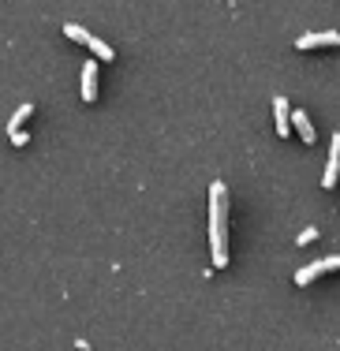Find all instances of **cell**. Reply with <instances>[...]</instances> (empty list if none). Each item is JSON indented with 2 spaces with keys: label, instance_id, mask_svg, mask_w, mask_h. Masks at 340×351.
I'll return each mask as SVG.
<instances>
[{
  "label": "cell",
  "instance_id": "obj_1",
  "mask_svg": "<svg viewBox=\"0 0 340 351\" xmlns=\"http://www.w3.org/2000/svg\"><path fill=\"white\" fill-rule=\"evenodd\" d=\"M225 202H228V187L213 183L210 187V247H213V265L225 269L228 265V247H225Z\"/></svg>",
  "mask_w": 340,
  "mask_h": 351
},
{
  "label": "cell",
  "instance_id": "obj_2",
  "mask_svg": "<svg viewBox=\"0 0 340 351\" xmlns=\"http://www.w3.org/2000/svg\"><path fill=\"white\" fill-rule=\"evenodd\" d=\"M333 269H340V254H333V258H321V262H314V265H303V269L295 273V284H300V288H306L311 280H318L321 273H333Z\"/></svg>",
  "mask_w": 340,
  "mask_h": 351
},
{
  "label": "cell",
  "instance_id": "obj_3",
  "mask_svg": "<svg viewBox=\"0 0 340 351\" xmlns=\"http://www.w3.org/2000/svg\"><path fill=\"white\" fill-rule=\"evenodd\" d=\"M333 45H340L337 30H318V34H303L300 41H295V49H300V53H306V49H333Z\"/></svg>",
  "mask_w": 340,
  "mask_h": 351
},
{
  "label": "cell",
  "instance_id": "obj_4",
  "mask_svg": "<svg viewBox=\"0 0 340 351\" xmlns=\"http://www.w3.org/2000/svg\"><path fill=\"white\" fill-rule=\"evenodd\" d=\"M340 183V135H333V149H329V165L321 176V187H337Z\"/></svg>",
  "mask_w": 340,
  "mask_h": 351
},
{
  "label": "cell",
  "instance_id": "obj_5",
  "mask_svg": "<svg viewBox=\"0 0 340 351\" xmlns=\"http://www.w3.org/2000/svg\"><path fill=\"white\" fill-rule=\"evenodd\" d=\"M82 101H97V64H82Z\"/></svg>",
  "mask_w": 340,
  "mask_h": 351
},
{
  "label": "cell",
  "instance_id": "obj_6",
  "mask_svg": "<svg viewBox=\"0 0 340 351\" xmlns=\"http://www.w3.org/2000/svg\"><path fill=\"white\" fill-rule=\"evenodd\" d=\"M273 112H277V135L284 138L288 131H292V108H288V101H284L280 94L273 97Z\"/></svg>",
  "mask_w": 340,
  "mask_h": 351
},
{
  "label": "cell",
  "instance_id": "obj_7",
  "mask_svg": "<svg viewBox=\"0 0 340 351\" xmlns=\"http://www.w3.org/2000/svg\"><path fill=\"white\" fill-rule=\"evenodd\" d=\"M292 128L303 135V142H311V146H314V123H311V116H306V112H292Z\"/></svg>",
  "mask_w": 340,
  "mask_h": 351
},
{
  "label": "cell",
  "instance_id": "obj_8",
  "mask_svg": "<svg viewBox=\"0 0 340 351\" xmlns=\"http://www.w3.org/2000/svg\"><path fill=\"white\" fill-rule=\"evenodd\" d=\"M30 112H34V105H19V108H15L12 123H8V138H12V135H19V131H23V123H27V116H30Z\"/></svg>",
  "mask_w": 340,
  "mask_h": 351
},
{
  "label": "cell",
  "instance_id": "obj_9",
  "mask_svg": "<svg viewBox=\"0 0 340 351\" xmlns=\"http://www.w3.org/2000/svg\"><path fill=\"white\" fill-rule=\"evenodd\" d=\"M90 53H94L97 60H105V64H112V60H116V53H112L109 45H105V41H97V38H90Z\"/></svg>",
  "mask_w": 340,
  "mask_h": 351
},
{
  "label": "cell",
  "instance_id": "obj_10",
  "mask_svg": "<svg viewBox=\"0 0 340 351\" xmlns=\"http://www.w3.org/2000/svg\"><path fill=\"white\" fill-rule=\"evenodd\" d=\"M64 34H68L71 41H82V45H90V30H82V27H75V23H64Z\"/></svg>",
  "mask_w": 340,
  "mask_h": 351
},
{
  "label": "cell",
  "instance_id": "obj_11",
  "mask_svg": "<svg viewBox=\"0 0 340 351\" xmlns=\"http://www.w3.org/2000/svg\"><path fill=\"white\" fill-rule=\"evenodd\" d=\"M311 239H318V228H306V232H300V239H295V243H311Z\"/></svg>",
  "mask_w": 340,
  "mask_h": 351
},
{
  "label": "cell",
  "instance_id": "obj_12",
  "mask_svg": "<svg viewBox=\"0 0 340 351\" xmlns=\"http://www.w3.org/2000/svg\"><path fill=\"white\" fill-rule=\"evenodd\" d=\"M12 142H15V146H27L30 135H27V131H19V135H12Z\"/></svg>",
  "mask_w": 340,
  "mask_h": 351
}]
</instances>
